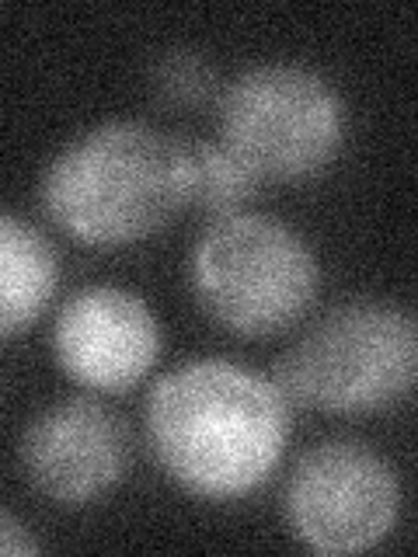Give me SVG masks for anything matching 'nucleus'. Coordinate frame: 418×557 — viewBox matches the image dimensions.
Returning a JSON list of instances; mask_svg holds the SVG:
<instances>
[{"label": "nucleus", "mask_w": 418, "mask_h": 557, "mask_svg": "<svg viewBox=\"0 0 418 557\" xmlns=\"http://www.w3.org/2000/svg\"><path fill=\"white\" fill-rule=\"evenodd\" d=\"M217 129L261 182H307L339 161L348 109L318 70L261 63L220 91Z\"/></svg>", "instance_id": "obj_5"}, {"label": "nucleus", "mask_w": 418, "mask_h": 557, "mask_svg": "<svg viewBox=\"0 0 418 557\" xmlns=\"http://www.w3.org/2000/svg\"><path fill=\"white\" fill-rule=\"evenodd\" d=\"M283 502L290 530L307 550L362 554L397 527L401 481L366 443L328 440L296 460Z\"/></svg>", "instance_id": "obj_6"}, {"label": "nucleus", "mask_w": 418, "mask_h": 557, "mask_svg": "<svg viewBox=\"0 0 418 557\" xmlns=\"http://www.w3.org/2000/svg\"><path fill=\"white\" fill-rule=\"evenodd\" d=\"M199 307L241 338H269L300 324L321 289L310 244L275 216L231 213L199 234L188 258Z\"/></svg>", "instance_id": "obj_4"}, {"label": "nucleus", "mask_w": 418, "mask_h": 557, "mask_svg": "<svg viewBox=\"0 0 418 557\" xmlns=\"http://www.w3.org/2000/svg\"><path fill=\"white\" fill-rule=\"evenodd\" d=\"M150 87L171 109H199L217 95V70L199 49H168L150 70Z\"/></svg>", "instance_id": "obj_11"}, {"label": "nucleus", "mask_w": 418, "mask_h": 557, "mask_svg": "<svg viewBox=\"0 0 418 557\" xmlns=\"http://www.w3.org/2000/svg\"><path fill=\"white\" fill-rule=\"evenodd\" d=\"M192 206L188 139L115 119L81 133L42 174L46 216L81 244L147 240Z\"/></svg>", "instance_id": "obj_2"}, {"label": "nucleus", "mask_w": 418, "mask_h": 557, "mask_svg": "<svg viewBox=\"0 0 418 557\" xmlns=\"http://www.w3.org/2000/svg\"><path fill=\"white\" fill-rule=\"evenodd\" d=\"M188 185L192 206L217 216H231L244 213V202L255 196L261 178L217 136L188 139Z\"/></svg>", "instance_id": "obj_10"}, {"label": "nucleus", "mask_w": 418, "mask_h": 557, "mask_svg": "<svg viewBox=\"0 0 418 557\" xmlns=\"http://www.w3.org/2000/svg\"><path fill=\"white\" fill-rule=\"evenodd\" d=\"M133 435L122 418L95 397H70L32 418L17 440V463L42 498L77 509L126 478Z\"/></svg>", "instance_id": "obj_7"}, {"label": "nucleus", "mask_w": 418, "mask_h": 557, "mask_svg": "<svg viewBox=\"0 0 418 557\" xmlns=\"http://www.w3.org/2000/svg\"><path fill=\"white\" fill-rule=\"evenodd\" d=\"M0 550H4V557L39 554V540L32 536V530H25V522L11 509H4V516H0Z\"/></svg>", "instance_id": "obj_12"}, {"label": "nucleus", "mask_w": 418, "mask_h": 557, "mask_svg": "<svg viewBox=\"0 0 418 557\" xmlns=\"http://www.w3.org/2000/svg\"><path fill=\"white\" fill-rule=\"evenodd\" d=\"M290 408L272 376L231 359H192L153 383L147 443L188 495L231 502L275 474L290 440Z\"/></svg>", "instance_id": "obj_1"}, {"label": "nucleus", "mask_w": 418, "mask_h": 557, "mask_svg": "<svg viewBox=\"0 0 418 557\" xmlns=\"http://www.w3.org/2000/svg\"><path fill=\"white\" fill-rule=\"evenodd\" d=\"M272 380L293 408L383 411L418 383V324L388 300H345L275 359Z\"/></svg>", "instance_id": "obj_3"}, {"label": "nucleus", "mask_w": 418, "mask_h": 557, "mask_svg": "<svg viewBox=\"0 0 418 557\" xmlns=\"http://www.w3.org/2000/svg\"><path fill=\"white\" fill-rule=\"evenodd\" d=\"M52 356L81 387L122 394L136 387L161 356V327L136 293L87 286L60 307L52 324Z\"/></svg>", "instance_id": "obj_8"}, {"label": "nucleus", "mask_w": 418, "mask_h": 557, "mask_svg": "<svg viewBox=\"0 0 418 557\" xmlns=\"http://www.w3.org/2000/svg\"><path fill=\"white\" fill-rule=\"evenodd\" d=\"M60 283L49 240L22 216H0V338L11 342L42 318Z\"/></svg>", "instance_id": "obj_9"}]
</instances>
